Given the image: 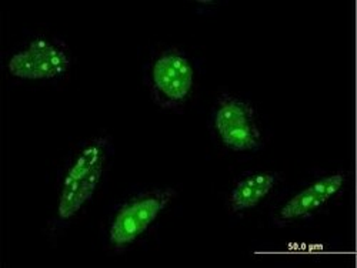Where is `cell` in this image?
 Listing matches in <instances>:
<instances>
[{"mask_svg": "<svg viewBox=\"0 0 357 268\" xmlns=\"http://www.w3.org/2000/svg\"><path fill=\"white\" fill-rule=\"evenodd\" d=\"M212 125L222 145L234 153H253L264 144L263 133L253 106L237 96H219Z\"/></svg>", "mask_w": 357, "mask_h": 268, "instance_id": "277c9868", "label": "cell"}, {"mask_svg": "<svg viewBox=\"0 0 357 268\" xmlns=\"http://www.w3.org/2000/svg\"><path fill=\"white\" fill-rule=\"evenodd\" d=\"M196 72L190 58L177 49L156 54L144 73L152 102L169 113H182L195 90Z\"/></svg>", "mask_w": 357, "mask_h": 268, "instance_id": "7a4b0ae2", "label": "cell"}, {"mask_svg": "<svg viewBox=\"0 0 357 268\" xmlns=\"http://www.w3.org/2000/svg\"><path fill=\"white\" fill-rule=\"evenodd\" d=\"M174 189H153L129 198L113 214L107 243L114 251H125L136 244L144 232L153 226L159 216L176 198Z\"/></svg>", "mask_w": 357, "mask_h": 268, "instance_id": "3957f363", "label": "cell"}, {"mask_svg": "<svg viewBox=\"0 0 357 268\" xmlns=\"http://www.w3.org/2000/svg\"><path fill=\"white\" fill-rule=\"evenodd\" d=\"M278 183L279 174L275 171H256L242 177L229 193L227 204L230 213L239 214L257 207L272 194Z\"/></svg>", "mask_w": 357, "mask_h": 268, "instance_id": "52a82bcc", "label": "cell"}, {"mask_svg": "<svg viewBox=\"0 0 357 268\" xmlns=\"http://www.w3.org/2000/svg\"><path fill=\"white\" fill-rule=\"evenodd\" d=\"M346 183L347 175L344 173H333L319 177L317 180L297 191L278 208L275 213V223L279 226H287L309 219L321 207L337 197Z\"/></svg>", "mask_w": 357, "mask_h": 268, "instance_id": "8992f818", "label": "cell"}, {"mask_svg": "<svg viewBox=\"0 0 357 268\" xmlns=\"http://www.w3.org/2000/svg\"><path fill=\"white\" fill-rule=\"evenodd\" d=\"M112 156V143L99 136L87 141L69 164L57 197L56 219L72 220L96 193Z\"/></svg>", "mask_w": 357, "mask_h": 268, "instance_id": "6da1fadb", "label": "cell"}, {"mask_svg": "<svg viewBox=\"0 0 357 268\" xmlns=\"http://www.w3.org/2000/svg\"><path fill=\"white\" fill-rule=\"evenodd\" d=\"M72 68L68 46L59 40L36 38L15 50L6 62L9 76L24 81H49L63 77Z\"/></svg>", "mask_w": 357, "mask_h": 268, "instance_id": "5b68a950", "label": "cell"}]
</instances>
